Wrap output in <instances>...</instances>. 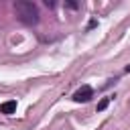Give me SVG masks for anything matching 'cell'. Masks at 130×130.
Listing matches in <instances>:
<instances>
[{
  "label": "cell",
  "instance_id": "3",
  "mask_svg": "<svg viewBox=\"0 0 130 130\" xmlns=\"http://www.w3.org/2000/svg\"><path fill=\"white\" fill-rule=\"evenodd\" d=\"M0 110H2V114H14L16 112V102H4L0 106Z\"/></svg>",
  "mask_w": 130,
  "mask_h": 130
},
{
  "label": "cell",
  "instance_id": "1",
  "mask_svg": "<svg viewBox=\"0 0 130 130\" xmlns=\"http://www.w3.org/2000/svg\"><path fill=\"white\" fill-rule=\"evenodd\" d=\"M14 12H16V18L24 24H37L39 22V8L32 2H26V0L14 2Z\"/></svg>",
  "mask_w": 130,
  "mask_h": 130
},
{
  "label": "cell",
  "instance_id": "2",
  "mask_svg": "<svg viewBox=\"0 0 130 130\" xmlns=\"http://www.w3.org/2000/svg\"><path fill=\"white\" fill-rule=\"evenodd\" d=\"M89 98H93V89H91L89 85H83V87H79V89L73 93V100H75V102H87Z\"/></svg>",
  "mask_w": 130,
  "mask_h": 130
},
{
  "label": "cell",
  "instance_id": "4",
  "mask_svg": "<svg viewBox=\"0 0 130 130\" xmlns=\"http://www.w3.org/2000/svg\"><path fill=\"white\" fill-rule=\"evenodd\" d=\"M108 104H110V98H104L100 104H98V112H102V110H106L108 108Z\"/></svg>",
  "mask_w": 130,
  "mask_h": 130
},
{
  "label": "cell",
  "instance_id": "5",
  "mask_svg": "<svg viewBox=\"0 0 130 130\" xmlns=\"http://www.w3.org/2000/svg\"><path fill=\"white\" fill-rule=\"evenodd\" d=\"M126 73H130V65H128V67H126Z\"/></svg>",
  "mask_w": 130,
  "mask_h": 130
}]
</instances>
